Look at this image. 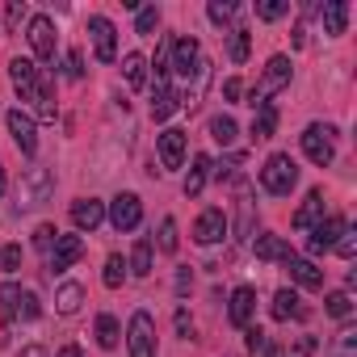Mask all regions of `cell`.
<instances>
[{"instance_id":"obj_42","label":"cell","mask_w":357,"mask_h":357,"mask_svg":"<svg viewBox=\"0 0 357 357\" xmlns=\"http://www.w3.org/2000/svg\"><path fill=\"white\" fill-rule=\"evenodd\" d=\"M26 22V0H9V9H5V34H17Z\"/></svg>"},{"instance_id":"obj_7","label":"cell","mask_w":357,"mask_h":357,"mask_svg":"<svg viewBox=\"0 0 357 357\" xmlns=\"http://www.w3.org/2000/svg\"><path fill=\"white\" fill-rule=\"evenodd\" d=\"M349 231V223H344V215H324L311 231H307V252L311 257H324V252H332V244L340 240Z\"/></svg>"},{"instance_id":"obj_21","label":"cell","mask_w":357,"mask_h":357,"mask_svg":"<svg viewBox=\"0 0 357 357\" xmlns=\"http://www.w3.org/2000/svg\"><path fill=\"white\" fill-rule=\"evenodd\" d=\"M319 17H324V34L328 38H340L349 30V5L344 0H328V5L319 9Z\"/></svg>"},{"instance_id":"obj_16","label":"cell","mask_w":357,"mask_h":357,"mask_svg":"<svg viewBox=\"0 0 357 357\" xmlns=\"http://www.w3.org/2000/svg\"><path fill=\"white\" fill-rule=\"evenodd\" d=\"M80 257H84V240H80V236H59L47 265H51V273H63V269H72Z\"/></svg>"},{"instance_id":"obj_28","label":"cell","mask_w":357,"mask_h":357,"mask_svg":"<svg viewBox=\"0 0 357 357\" xmlns=\"http://www.w3.org/2000/svg\"><path fill=\"white\" fill-rule=\"evenodd\" d=\"M252 252H257V261H282V257L290 252V244H286L282 236H269V231H265V236L252 240Z\"/></svg>"},{"instance_id":"obj_12","label":"cell","mask_w":357,"mask_h":357,"mask_svg":"<svg viewBox=\"0 0 357 357\" xmlns=\"http://www.w3.org/2000/svg\"><path fill=\"white\" fill-rule=\"evenodd\" d=\"M282 265H286V273H290L294 286H303V290H319V286H324V269H319L315 261H307V257H298V252H286Z\"/></svg>"},{"instance_id":"obj_18","label":"cell","mask_w":357,"mask_h":357,"mask_svg":"<svg viewBox=\"0 0 357 357\" xmlns=\"http://www.w3.org/2000/svg\"><path fill=\"white\" fill-rule=\"evenodd\" d=\"M72 223H76L80 231H97V227L105 223V202H97V198H76V202H72Z\"/></svg>"},{"instance_id":"obj_40","label":"cell","mask_w":357,"mask_h":357,"mask_svg":"<svg viewBox=\"0 0 357 357\" xmlns=\"http://www.w3.org/2000/svg\"><path fill=\"white\" fill-rule=\"evenodd\" d=\"M22 269V244H0V273Z\"/></svg>"},{"instance_id":"obj_45","label":"cell","mask_w":357,"mask_h":357,"mask_svg":"<svg viewBox=\"0 0 357 357\" xmlns=\"http://www.w3.org/2000/svg\"><path fill=\"white\" fill-rule=\"evenodd\" d=\"M244 340H248L252 353H265V349H269V336H265L261 328H244Z\"/></svg>"},{"instance_id":"obj_3","label":"cell","mask_w":357,"mask_h":357,"mask_svg":"<svg viewBox=\"0 0 357 357\" xmlns=\"http://www.w3.org/2000/svg\"><path fill=\"white\" fill-rule=\"evenodd\" d=\"M298 143H303V155H307L311 164L328 168L332 155H336V126H332V122H311V126L298 135Z\"/></svg>"},{"instance_id":"obj_13","label":"cell","mask_w":357,"mask_h":357,"mask_svg":"<svg viewBox=\"0 0 357 357\" xmlns=\"http://www.w3.org/2000/svg\"><path fill=\"white\" fill-rule=\"evenodd\" d=\"M5 122H9L13 143H17L26 155H34V151H38V122H34L26 109H9V118H5Z\"/></svg>"},{"instance_id":"obj_49","label":"cell","mask_w":357,"mask_h":357,"mask_svg":"<svg viewBox=\"0 0 357 357\" xmlns=\"http://www.w3.org/2000/svg\"><path fill=\"white\" fill-rule=\"evenodd\" d=\"M17 357H51V353H47V349H43V344H26V349H22V353H17Z\"/></svg>"},{"instance_id":"obj_25","label":"cell","mask_w":357,"mask_h":357,"mask_svg":"<svg viewBox=\"0 0 357 357\" xmlns=\"http://www.w3.org/2000/svg\"><path fill=\"white\" fill-rule=\"evenodd\" d=\"M211 155H194V168H190V176H185V198H198L202 190H206V181H211Z\"/></svg>"},{"instance_id":"obj_47","label":"cell","mask_w":357,"mask_h":357,"mask_svg":"<svg viewBox=\"0 0 357 357\" xmlns=\"http://www.w3.org/2000/svg\"><path fill=\"white\" fill-rule=\"evenodd\" d=\"M244 97V80L240 76H227L223 80V101H240Z\"/></svg>"},{"instance_id":"obj_26","label":"cell","mask_w":357,"mask_h":357,"mask_svg":"<svg viewBox=\"0 0 357 357\" xmlns=\"http://www.w3.org/2000/svg\"><path fill=\"white\" fill-rule=\"evenodd\" d=\"M151 261H155V248H151V240H147V236H143V240H135L126 269H130L135 278H147V273H151Z\"/></svg>"},{"instance_id":"obj_34","label":"cell","mask_w":357,"mask_h":357,"mask_svg":"<svg viewBox=\"0 0 357 357\" xmlns=\"http://www.w3.org/2000/svg\"><path fill=\"white\" fill-rule=\"evenodd\" d=\"M248 47H252V34H248L244 26H236V30H231V43H227L231 63H244V59H248Z\"/></svg>"},{"instance_id":"obj_24","label":"cell","mask_w":357,"mask_h":357,"mask_svg":"<svg viewBox=\"0 0 357 357\" xmlns=\"http://www.w3.org/2000/svg\"><path fill=\"white\" fill-rule=\"evenodd\" d=\"M84 307V286L80 282H63L59 290H55V311L59 315H76Z\"/></svg>"},{"instance_id":"obj_36","label":"cell","mask_w":357,"mask_h":357,"mask_svg":"<svg viewBox=\"0 0 357 357\" xmlns=\"http://www.w3.org/2000/svg\"><path fill=\"white\" fill-rule=\"evenodd\" d=\"M324 311H328L332 319H349V311H353V298H349V290H336V294H328V298H324Z\"/></svg>"},{"instance_id":"obj_50","label":"cell","mask_w":357,"mask_h":357,"mask_svg":"<svg viewBox=\"0 0 357 357\" xmlns=\"http://www.w3.org/2000/svg\"><path fill=\"white\" fill-rule=\"evenodd\" d=\"M236 160H240V155H236ZM236 160H227V164H219V168H215V176H219V181H227V176H231V168H236Z\"/></svg>"},{"instance_id":"obj_46","label":"cell","mask_w":357,"mask_h":357,"mask_svg":"<svg viewBox=\"0 0 357 357\" xmlns=\"http://www.w3.org/2000/svg\"><path fill=\"white\" fill-rule=\"evenodd\" d=\"M315 349H319V340H315V336H298V340L290 344V357H311Z\"/></svg>"},{"instance_id":"obj_11","label":"cell","mask_w":357,"mask_h":357,"mask_svg":"<svg viewBox=\"0 0 357 357\" xmlns=\"http://www.w3.org/2000/svg\"><path fill=\"white\" fill-rule=\"evenodd\" d=\"M26 38H30V47H34V55H38V59H55V43H59V34H55V22H51L47 13L30 17Z\"/></svg>"},{"instance_id":"obj_27","label":"cell","mask_w":357,"mask_h":357,"mask_svg":"<svg viewBox=\"0 0 357 357\" xmlns=\"http://www.w3.org/2000/svg\"><path fill=\"white\" fill-rule=\"evenodd\" d=\"M30 101L38 105V118H55V80L47 72H38V89H34Z\"/></svg>"},{"instance_id":"obj_9","label":"cell","mask_w":357,"mask_h":357,"mask_svg":"<svg viewBox=\"0 0 357 357\" xmlns=\"http://www.w3.org/2000/svg\"><path fill=\"white\" fill-rule=\"evenodd\" d=\"M105 215H109V223H114L118 231H135V227L143 223V202H139V194L126 190V194H118V198L109 202Z\"/></svg>"},{"instance_id":"obj_15","label":"cell","mask_w":357,"mask_h":357,"mask_svg":"<svg viewBox=\"0 0 357 357\" xmlns=\"http://www.w3.org/2000/svg\"><path fill=\"white\" fill-rule=\"evenodd\" d=\"M252 311H257V290L252 286H236L231 290V303H227L231 328H252Z\"/></svg>"},{"instance_id":"obj_32","label":"cell","mask_w":357,"mask_h":357,"mask_svg":"<svg viewBox=\"0 0 357 357\" xmlns=\"http://www.w3.org/2000/svg\"><path fill=\"white\" fill-rule=\"evenodd\" d=\"M252 236V190L248 181H240V227H236V240H248Z\"/></svg>"},{"instance_id":"obj_44","label":"cell","mask_w":357,"mask_h":357,"mask_svg":"<svg viewBox=\"0 0 357 357\" xmlns=\"http://www.w3.org/2000/svg\"><path fill=\"white\" fill-rule=\"evenodd\" d=\"M63 72H68L72 80H80V76H84V55H80V51H68V59H63Z\"/></svg>"},{"instance_id":"obj_10","label":"cell","mask_w":357,"mask_h":357,"mask_svg":"<svg viewBox=\"0 0 357 357\" xmlns=\"http://www.w3.org/2000/svg\"><path fill=\"white\" fill-rule=\"evenodd\" d=\"M185 147H190V135L181 126H168L160 139H155V151H160V164L164 168H181L185 164Z\"/></svg>"},{"instance_id":"obj_43","label":"cell","mask_w":357,"mask_h":357,"mask_svg":"<svg viewBox=\"0 0 357 357\" xmlns=\"http://www.w3.org/2000/svg\"><path fill=\"white\" fill-rule=\"evenodd\" d=\"M55 240H59V231H55L51 223H43V227H34V248H43V252H51V248H55Z\"/></svg>"},{"instance_id":"obj_19","label":"cell","mask_w":357,"mask_h":357,"mask_svg":"<svg viewBox=\"0 0 357 357\" xmlns=\"http://www.w3.org/2000/svg\"><path fill=\"white\" fill-rule=\"evenodd\" d=\"M319 219H324V190H311V194L303 198V206L294 211L290 223H294V231H311Z\"/></svg>"},{"instance_id":"obj_14","label":"cell","mask_w":357,"mask_h":357,"mask_svg":"<svg viewBox=\"0 0 357 357\" xmlns=\"http://www.w3.org/2000/svg\"><path fill=\"white\" fill-rule=\"evenodd\" d=\"M223 236H227V215H223L219 206H211V211H202V215H198V223H194V240L211 248V244H219Z\"/></svg>"},{"instance_id":"obj_35","label":"cell","mask_w":357,"mask_h":357,"mask_svg":"<svg viewBox=\"0 0 357 357\" xmlns=\"http://www.w3.org/2000/svg\"><path fill=\"white\" fill-rule=\"evenodd\" d=\"M38 311H43L38 307V294L34 290H22L17 303H13V319H38Z\"/></svg>"},{"instance_id":"obj_51","label":"cell","mask_w":357,"mask_h":357,"mask_svg":"<svg viewBox=\"0 0 357 357\" xmlns=\"http://www.w3.org/2000/svg\"><path fill=\"white\" fill-rule=\"evenodd\" d=\"M294 47H307V26H303V22L294 26Z\"/></svg>"},{"instance_id":"obj_54","label":"cell","mask_w":357,"mask_h":357,"mask_svg":"<svg viewBox=\"0 0 357 357\" xmlns=\"http://www.w3.org/2000/svg\"><path fill=\"white\" fill-rule=\"evenodd\" d=\"M5 185H9V176H5V164H0V194H5Z\"/></svg>"},{"instance_id":"obj_6","label":"cell","mask_w":357,"mask_h":357,"mask_svg":"<svg viewBox=\"0 0 357 357\" xmlns=\"http://www.w3.org/2000/svg\"><path fill=\"white\" fill-rule=\"evenodd\" d=\"M126 349L130 357H155V319L147 311H135L126 324Z\"/></svg>"},{"instance_id":"obj_29","label":"cell","mask_w":357,"mask_h":357,"mask_svg":"<svg viewBox=\"0 0 357 357\" xmlns=\"http://www.w3.org/2000/svg\"><path fill=\"white\" fill-rule=\"evenodd\" d=\"M93 336H97V344L109 353V349H118V340H122V328H118V319L105 311V315H97V328H93Z\"/></svg>"},{"instance_id":"obj_5","label":"cell","mask_w":357,"mask_h":357,"mask_svg":"<svg viewBox=\"0 0 357 357\" xmlns=\"http://www.w3.org/2000/svg\"><path fill=\"white\" fill-rule=\"evenodd\" d=\"M51 194H55V172L51 168H30L17 185V211H30V206L47 202Z\"/></svg>"},{"instance_id":"obj_38","label":"cell","mask_w":357,"mask_h":357,"mask_svg":"<svg viewBox=\"0 0 357 357\" xmlns=\"http://www.w3.org/2000/svg\"><path fill=\"white\" fill-rule=\"evenodd\" d=\"M206 17H211L215 26H231V22H236V5H231V0H211V5H206Z\"/></svg>"},{"instance_id":"obj_4","label":"cell","mask_w":357,"mask_h":357,"mask_svg":"<svg viewBox=\"0 0 357 357\" xmlns=\"http://www.w3.org/2000/svg\"><path fill=\"white\" fill-rule=\"evenodd\" d=\"M168 68H172L176 76H202V72H206V59H202L198 38H190V34L172 38V43H168Z\"/></svg>"},{"instance_id":"obj_31","label":"cell","mask_w":357,"mask_h":357,"mask_svg":"<svg viewBox=\"0 0 357 357\" xmlns=\"http://www.w3.org/2000/svg\"><path fill=\"white\" fill-rule=\"evenodd\" d=\"M236 135H240V126H236V118H231V114H215V118H211V139H215V143L231 147V143H236Z\"/></svg>"},{"instance_id":"obj_53","label":"cell","mask_w":357,"mask_h":357,"mask_svg":"<svg viewBox=\"0 0 357 357\" xmlns=\"http://www.w3.org/2000/svg\"><path fill=\"white\" fill-rule=\"evenodd\" d=\"M59 357H84V353H80L76 344H63V349H59Z\"/></svg>"},{"instance_id":"obj_20","label":"cell","mask_w":357,"mask_h":357,"mask_svg":"<svg viewBox=\"0 0 357 357\" xmlns=\"http://www.w3.org/2000/svg\"><path fill=\"white\" fill-rule=\"evenodd\" d=\"M273 319L278 324H286V319H303L307 315V307H303V298H298V290H290V286H282L278 294H273Z\"/></svg>"},{"instance_id":"obj_8","label":"cell","mask_w":357,"mask_h":357,"mask_svg":"<svg viewBox=\"0 0 357 357\" xmlns=\"http://www.w3.org/2000/svg\"><path fill=\"white\" fill-rule=\"evenodd\" d=\"M89 38H93V55H97L101 63H114V59H118V30H114L109 17L93 13V17H89Z\"/></svg>"},{"instance_id":"obj_48","label":"cell","mask_w":357,"mask_h":357,"mask_svg":"<svg viewBox=\"0 0 357 357\" xmlns=\"http://www.w3.org/2000/svg\"><path fill=\"white\" fill-rule=\"evenodd\" d=\"M332 248H336V252H340L344 261H353V252H357V236H353V231H344V236H340V240H336Z\"/></svg>"},{"instance_id":"obj_37","label":"cell","mask_w":357,"mask_h":357,"mask_svg":"<svg viewBox=\"0 0 357 357\" xmlns=\"http://www.w3.org/2000/svg\"><path fill=\"white\" fill-rule=\"evenodd\" d=\"M101 282H105V286H109V290H118V286H122V282H126V261H122V257H118V252H114V257H109V261H105V273H101Z\"/></svg>"},{"instance_id":"obj_30","label":"cell","mask_w":357,"mask_h":357,"mask_svg":"<svg viewBox=\"0 0 357 357\" xmlns=\"http://www.w3.org/2000/svg\"><path fill=\"white\" fill-rule=\"evenodd\" d=\"M122 76H126V84H130V89H143V80H147V59H143L139 51L122 55Z\"/></svg>"},{"instance_id":"obj_17","label":"cell","mask_w":357,"mask_h":357,"mask_svg":"<svg viewBox=\"0 0 357 357\" xmlns=\"http://www.w3.org/2000/svg\"><path fill=\"white\" fill-rule=\"evenodd\" d=\"M38 72H43V68H38L34 59H22V55L9 59V76H13V89L22 93V101L34 97V89H38Z\"/></svg>"},{"instance_id":"obj_22","label":"cell","mask_w":357,"mask_h":357,"mask_svg":"<svg viewBox=\"0 0 357 357\" xmlns=\"http://www.w3.org/2000/svg\"><path fill=\"white\" fill-rule=\"evenodd\" d=\"M176 105H181V93H176L172 84H155V97H151V118L155 122H168L176 114Z\"/></svg>"},{"instance_id":"obj_52","label":"cell","mask_w":357,"mask_h":357,"mask_svg":"<svg viewBox=\"0 0 357 357\" xmlns=\"http://www.w3.org/2000/svg\"><path fill=\"white\" fill-rule=\"evenodd\" d=\"M185 286H190V269H181V273H176V294H185Z\"/></svg>"},{"instance_id":"obj_1","label":"cell","mask_w":357,"mask_h":357,"mask_svg":"<svg viewBox=\"0 0 357 357\" xmlns=\"http://www.w3.org/2000/svg\"><path fill=\"white\" fill-rule=\"evenodd\" d=\"M294 185H298V164L290 160V151H273L261 164V190L273 194V198H286Z\"/></svg>"},{"instance_id":"obj_33","label":"cell","mask_w":357,"mask_h":357,"mask_svg":"<svg viewBox=\"0 0 357 357\" xmlns=\"http://www.w3.org/2000/svg\"><path fill=\"white\" fill-rule=\"evenodd\" d=\"M176 244H181V236H176V219H160V236H155V244L151 248H160V252H176Z\"/></svg>"},{"instance_id":"obj_41","label":"cell","mask_w":357,"mask_h":357,"mask_svg":"<svg viewBox=\"0 0 357 357\" xmlns=\"http://www.w3.org/2000/svg\"><path fill=\"white\" fill-rule=\"evenodd\" d=\"M155 26H160V9L155 5H143L139 17H135V34H155Z\"/></svg>"},{"instance_id":"obj_23","label":"cell","mask_w":357,"mask_h":357,"mask_svg":"<svg viewBox=\"0 0 357 357\" xmlns=\"http://www.w3.org/2000/svg\"><path fill=\"white\" fill-rule=\"evenodd\" d=\"M273 130H278V105L273 101H265V105H257V118H252V139L257 143H265V139H273Z\"/></svg>"},{"instance_id":"obj_39","label":"cell","mask_w":357,"mask_h":357,"mask_svg":"<svg viewBox=\"0 0 357 357\" xmlns=\"http://www.w3.org/2000/svg\"><path fill=\"white\" fill-rule=\"evenodd\" d=\"M286 13H290L286 0H257V17H261V22H278V17H286Z\"/></svg>"},{"instance_id":"obj_2","label":"cell","mask_w":357,"mask_h":357,"mask_svg":"<svg viewBox=\"0 0 357 357\" xmlns=\"http://www.w3.org/2000/svg\"><path fill=\"white\" fill-rule=\"evenodd\" d=\"M290 76H294L290 59H286V55H273V59L265 63V72H261V84H257V89H248V101H244V105H252V109H257V105H265L273 93H282V89L290 84Z\"/></svg>"}]
</instances>
